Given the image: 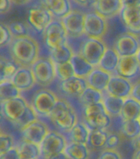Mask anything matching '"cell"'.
Listing matches in <instances>:
<instances>
[{
    "label": "cell",
    "instance_id": "6da1fadb",
    "mask_svg": "<svg viewBox=\"0 0 140 159\" xmlns=\"http://www.w3.org/2000/svg\"><path fill=\"white\" fill-rule=\"evenodd\" d=\"M8 47L12 60L19 66L31 67L39 58V44L29 35L13 37Z\"/></svg>",
    "mask_w": 140,
    "mask_h": 159
},
{
    "label": "cell",
    "instance_id": "7a4b0ae2",
    "mask_svg": "<svg viewBox=\"0 0 140 159\" xmlns=\"http://www.w3.org/2000/svg\"><path fill=\"white\" fill-rule=\"evenodd\" d=\"M84 121L91 129H106L111 125V115L106 112L102 102L88 104L83 108Z\"/></svg>",
    "mask_w": 140,
    "mask_h": 159
},
{
    "label": "cell",
    "instance_id": "3957f363",
    "mask_svg": "<svg viewBox=\"0 0 140 159\" xmlns=\"http://www.w3.org/2000/svg\"><path fill=\"white\" fill-rule=\"evenodd\" d=\"M49 119L58 129L65 132H69L78 123L76 113L67 102L59 99L54 105Z\"/></svg>",
    "mask_w": 140,
    "mask_h": 159
},
{
    "label": "cell",
    "instance_id": "277c9868",
    "mask_svg": "<svg viewBox=\"0 0 140 159\" xmlns=\"http://www.w3.org/2000/svg\"><path fill=\"white\" fill-rule=\"evenodd\" d=\"M31 106L21 95L2 103V109L5 119L16 126H22L27 110Z\"/></svg>",
    "mask_w": 140,
    "mask_h": 159
},
{
    "label": "cell",
    "instance_id": "5b68a950",
    "mask_svg": "<svg viewBox=\"0 0 140 159\" xmlns=\"http://www.w3.org/2000/svg\"><path fill=\"white\" fill-rule=\"evenodd\" d=\"M68 32L60 20H52L43 32V39L45 47L49 50L66 44Z\"/></svg>",
    "mask_w": 140,
    "mask_h": 159
},
{
    "label": "cell",
    "instance_id": "8992f818",
    "mask_svg": "<svg viewBox=\"0 0 140 159\" xmlns=\"http://www.w3.org/2000/svg\"><path fill=\"white\" fill-rule=\"evenodd\" d=\"M39 146L40 159H49L54 155L64 152L67 146L66 139L59 133L49 131Z\"/></svg>",
    "mask_w": 140,
    "mask_h": 159
},
{
    "label": "cell",
    "instance_id": "52a82bcc",
    "mask_svg": "<svg viewBox=\"0 0 140 159\" xmlns=\"http://www.w3.org/2000/svg\"><path fill=\"white\" fill-rule=\"evenodd\" d=\"M58 99L52 91L41 89L36 92L32 100V107L39 117H49Z\"/></svg>",
    "mask_w": 140,
    "mask_h": 159
},
{
    "label": "cell",
    "instance_id": "ba28073f",
    "mask_svg": "<svg viewBox=\"0 0 140 159\" xmlns=\"http://www.w3.org/2000/svg\"><path fill=\"white\" fill-rule=\"evenodd\" d=\"M32 70L36 83L41 85H48L56 77L54 63L50 58H38L32 65Z\"/></svg>",
    "mask_w": 140,
    "mask_h": 159
},
{
    "label": "cell",
    "instance_id": "9c48e42d",
    "mask_svg": "<svg viewBox=\"0 0 140 159\" xmlns=\"http://www.w3.org/2000/svg\"><path fill=\"white\" fill-rule=\"evenodd\" d=\"M106 49V45L101 39L88 37L82 45L80 55L90 64L96 66L99 65Z\"/></svg>",
    "mask_w": 140,
    "mask_h": 159
},
{
    "label": "cell",
    "instance_id": "30bf717a",
    "mask_svg": "<svg viewBox=\"0 0 140 159\" xmlns=\"http://www.w3.org/2000/svg\"><path fill=\"white\" fill-rule=\"evenodd\" d=\"M52 20V14L42 5L31 7L27 12L28 25L38 33H43Z\"/></svg>",
    "mask_w": 140,
    "mask_h": 159
},
{
    "label": "cell",
    "instance_id": "8fae6325",
    "mask_svg": "<svg viewBox=\"0 0 140 159\" xmlns=\"http://www.w3.org/2000/svg\"><path fill=\"white\" fill-rule=\"evenodd\" d=\"M106 29L107 22L106 17L96 12L85 14L84 33L87 37L101 39V37L106 34Z\"/></svg>",
    "mask_w": 140,
    "mask_h": 159
},
{
    "label": "cell",
    "instance_id": "7c38bea8",
    "mask_svg": "<svg viewBox=\"0 0 140 159\" xmlns=\"http://www.w3.org/2000/svg\"><path fill=\"white\" fill-rule=\"evenodd\" d=\"M20 132L22 140L40 145L49 131L46 124L39 119H36L20 129Z\"/></svg>",
    "mask_w": 140,
    "mask_h": 159
},
{
    "label": "cell",
    "instance_id": "4fadbf2b",
    "mask_svg": "<svg viewBox=\"0 0 140 159\" xmlns=\"http://www.w3.org/2000/svg\"><path fill=\"white\" fill-rule=\"evenodd\" d=\"M114 49L120 57L136 56L140 49V42L135 34L129 32L118 37Z\"/></svg>",
    "mask_w": 140,
    "mask_h": 159
},
{
    "label": "cell",
    "instance_id": "5bb4252c",
    "mask_svg": "<svg viewBox=\"0 0 140 159\" xmlns=\"http://www.w3.org/2000/svg\"><path fill=\"white\" fill-rule=\"evenodd\" d=\"M120 17L129 32L140 34V6H123Z\"/></svg>",
    "mask_w": 140,
    "mask_h": 159
},
{
    "label": "cell",
    "instance_id": "9a60e30c",
    "mask_svg": "<svg viewBox=\"0 0 140 159\" xmlns=\"http://www.w3.org/2000/svg\"><path fill=\"white\" fill-rule=\"evenodd\" d=\"M68 35L78 37L84 33L85 15L78 11H71L61 20Z\"/></svg>",
    "mask_w": 140,
    "mask_h": 159
},
{
    "label": "cell",
    "instance_id": "2e32d148",
    "mask_svg": "<svg viewBox=\"0 0 140 159\" xmlns=\"http://www.w3.org/2000/svg\"><path fill=\"white\" fill-rule=\"evenodd\" d=\"M140 71V66L136 56L121 57L116 73L119 76L127 80L133 79L137 76Z\"/></svg>",
    "mask_w": 140,
    "mask_h": 159
},
{
    "label": "cell",
    "instance_id": "e0dca14e",
    "mask_svg": "<svg viewBox=\"0 0 140 159\" xmlns=\"http://www.w3.org/2000/svg\"><path fill=\"white\" fill-rule=\"evenodd\" d=\"M133 85L125 78L121 76H111L106 88L109 94L113 96L126 99L130 96Z\"/></svg>",
    "mask_w": 140,
    "mask_h": 159
},
{
    "label": "cell",
    "instance_id": "ac0fdd59",
    "mask_svg": "<svg viewBox=\"0 0 140 159\" xmlns=\"http://www.w3.org/2000/svg\"><path fill=\"white\" fill-rule=\"evenodd\" d=\"M10 80L21 91H26L32 89L36 83L32 68L29 66L18 67L16 73Z\"/></svg>",
    "mask_w": 140,
    "mask_h": 159
},
{
    "label": "cell",
    "instance_id": "d6986e66",
    "mask_svg": "<svg viewBox=\"0 0 140 159\" xmlns=\"http://www.w3.org/2000/svg\"><path fill=\"white\" fill-rule=\"evenodd\" d=\"M93 5L96 12L106 18L120 14L123 7L121 0H94Z\"/></svg>",
    "mask_w": 140,
    "mask_h": 159
},
{
    "label": "cell",
    "instance_id": "ffe728a7",
    "mask_svg": "<svg viewBox=\"0 0 140 159\" xmlns=\"http://www.w3.org/2000/svg\"><path fill=\"white\" fill-rule=\"evenodd\" d=\"M88 86L87 80L82 77L74 76L60 82L59 89L64 92V94L72 96H79L83 92Z\"/></svg>",
    "mask_w": 140,
    "mask_h": 159
},
{
    "label": "cell",
    "instance_id": "44dd1931",
    "mask_svg": "<svg viewBox=\"0 0 140 159\" xmlns=\"http://www.w3.org/2000/svg\"><path fill=\"white\" fill-rule=\"evenodd\" d=\"M40 2L53 17L58 19H63L72 11L69 0H40Z\"/></svg>",
    "mask_w": 140,
    "mask_h": 159
},
{
    "label": "cell",
    "instance_id": "7402d4cb",
    "mask_svg": "<svg viewBox=\"0 0 140 159\" xmlns=\"http://www.w3.org/2000/svg\"><path fill=\"white\" fill-rule=\"evenodd\" d=\"M111 78V76L109 72L99 67L92 70V71L87 77V82L88 86L101 92L106 89Z\"/></svg>",
    "mask_w": 140,
    "mask_h": 159
},
{
    "label": "cell",
    "instance_id": "603a6c76",
    "mask_svg": "<svg viewBox=\"0 0 140 159\" xmlns=\"http://www.w3.org/2000/svg\"><path fill=\"white\" fill-rule=\"evenodd\" d=\"M140 115V103L131 96L125 99L121 117L123 121L138 119Z\"/></svg>",
    "mask_w": 140,
    "mask_h": 159
},
{
    "label": "cell",
    "instance_id": "cb8c5ba5",
    "mask_svg": "<svg viewBox=\"0 0 140 159\" xmlns=\"http://www.w3.org/2000/svg\"><path fill=\"white\" fill-rule=\"evenodd\" d=\"M16 148L20 159H40V149L37 144L22 140Z\"/></svg>",
    "mask_w": 140,
    "mask_h": 159
},
{
    "label": "cell",
    "instance_id": "d4e9b609",
    "mask_svg": "<svg viewBox=\"0 0 140 159\" xmlns=\"http://www.w3.org/2000/svg\"><path fill=\"white\" fill-rule=\"evenodd\" d=\"M120 57H121L119 56L115 49H106L103 57H101L100 61V63L98 65L99 67L109 73L116 71Z\"/></svg>",
    "mask_w": 140,
    "mask_h": 159
},
{
    "label": "cell",
    "instance_id": "484cf974",
    "mask_svg": "<svg viewBox=\"0 0 140 159\" xmlns=\"http://www.w3.org/2000/svg\"><path fill=\"white\" fill-rule=\"evenodd\" d=\"M64 153L69 159H88L89 150L86 143L72 142L67 144Z\"/></svg>",
    "mask_w": 140,
    "mask_h": 159
},
{
    "label": "cell",
    "instance_id": "4316f807",
    "mask_svg": "<svg viewBox=\"0 0 140 159\" xmlns=\"http://www.w3.org/2000/svg\"><path fill=\"white\" fill-rule=\"evenodd\" d=\"M70 61L74 67L75 75L82 78H87L94 69L93 66L84 59L80 54H74Z\"/></svg>",
    "mask_w": 140,
    "mask_h": 159
},
{
    "label": "cell",
    "instance_id": "83f0119b",
    "mask_svg": "<svg viewBox=\"0 0 140 159\" xmlns=\"http://www.w3.org/2000/svg\"><path fill=\"white\" fill-rule=\"evenodd\" d=\"M74 55L71 48L64 44L50 51V59L54 64H61L70 61Z\"/></svg>",
    "mask_w": 140,
    "mask_h": 159
},
{
    "label": "cell",
    "instance_id": "f1b7e54d",
    "mask_svg": "<svg viewBox=\"0 0 140 159\" xmlns=\"http://www.w3.org/2000/svg\"><path fill=\"white\" fill-rule=\"evenodd\" d=\"M18 67L19 66L12 60L0 56V83L12 79Z\"/></svg>",
    "mask_w": 140,
    "mask_h": 159
},
{
    "label": "cell",
    "instance_id": "f546056e",
    "mask_svg": "<svg viewBox=\"0 0 140 159\" xmlns=\"http://www.w3.org/2000/svg\"><path fill=\"white\" fill-rule=\"evenodd\" d=\"M124 102H125V99L113 96L108 94L103 99L102 103L106 108V112L111 116H118V115H121Z\"/></svg>",
    "mask_w": 140,
    "mask_h": 159
},
{
    "label": "cell",
    "instance_id": "4dcf8cb0",
    "mask_svg": "<svg viewBox=\"0 0 140 159\" xmlns=\"http://www.w3.org/2000/svg\"><path fill=\"white\" fill-rule=\"evenodd\" d=\"M108 135L105 129H91L87 144L93 148H101L106 146Z\"/></svg>",
    "mask_w": 140,
    "mask_h": 159
},
{
    "label": "cell",
    "instance_id": "1f68e13d",
    "mask_svg": "<svg viewBox=\"0 0 140 159\" xmlns=\"http://www.w3.org/2000/svg\"><path fill=\"white\" fill-rule=\"evenodd\" d=\"M89 132H90V129L87 127L86 124L77 123L68 133L72 142L87 144Z\"/></svg>",
    "mask_w": 140,
    "mask_h": 159
},
{
    "label": "cell",
    "instance_id": "d6a6232c",
    "mask_svg": "<svg viewBox=\"0 0 140 159\" xmlns=\"http://www.w3.org/2000/svg\"><path fill=\"white\" fill-rule=\"evenodd\" d=\"M21 90L15 86L11 80H4L0 83V102H4L21 95Z\"/></svg>",
    "mask_w": 140,
    "mask_h": 159
},
{
    "label": "cell",
    "instance_id": "836d02e7",
    "mask_svg": "<svg viewBox=\"0 0 140 159\" xmlns=\"http://www.w3.org/2000/svg\"><path fill=\"white\" fill-rule=\"evenodd\" d=\"M79 101L83 104L84 106L88 104H96L102 102V94L101 92L97 89L87 86L86 89L79 95Z\"/></svg>",
    "mask_w": 140,
    "mask_h": 159
},
{
    "label": "cell",
    "instance_id": "e575fe53",
    "mask_svg": "<svg viewBox=\"0 0 140 159\" xmlns=\"http://www.w3.org/2000/svg\"><path fill=\"white\" fill-rule=\"evenodd\" d=\"M121 133L127 139H137L140 135L139 119L123 121L121 125Z\"/></svg>",
    "mask_w": 140,
    "mask_h": 159
},
{
    "label": "cell",
    "instance_id": "d590c367",
    "mask_svg": "<svg viewBox=\"0 0 140 159\" xmlns=\"http://www.w3.org/2000/svg\"><path fill=\"white\" fill-rule=\"evenodd\" d=\"M55 69V75L60 81L69 79L75 75L74 67L71 61L61 64H54Z\"/></svg>",
    "mask_w": 140,
    "mask_h": 159
},
{
    "label": "cell",
    "instance_id": "8d00e7d4",
    "mask_svg": "<svg viewBox=\"0 0 140 159\" xmlns=\"http://www.w3.org/2000/svg\"><path fill=\"white\" fill-rule=\"evenodd\" d=\"M7 25L9 27V29L13 37H24V36L29 35L28 34V27L24 22L14 21V22H10L9 24Z\"/></svg>",
    "mask_w": 140,
    "mask_h": 159
},
{
    "label": "cell",
    "instance_id": "74e56055",
    "mask_svg": "<svg viewBox=\"0 0 140 159\" xmlns=\"http://www.w3.org/2000/svg\"><path fill=\"white\" fill-rule=\"evenodd\" d=\"M13 39L8 25L0 22V48L9 46Z\"/></svg>",
    "mask_w": 140,
    "mask_h": 159
},
{
    "label": "cell",
    "instance_id": "f35d334b",
    "mask_svg": "<svg viewBox=\"0 0 140 159\" xmlns=\"http://www.w3.org/2000/svg\"><path fill=\"white\" fill-rule=\"evenodd\" d=\"M14 147V139L10 134L4 133L0 134V156L10 151Z\"/></svg>",
    "mask_w": 140,
    "mask_h": 159
},
{
    "label": "cell",
    "instance_id": "ab89813d",
    "mask_svg": "<svg viewBox=\"0 0 140 159\" xmlns=\"http://www.w3.org/2000/svg\"><path fill=\"white\" fill-rule=\"evenodd\" d=\"M97 159H122L121 154L115 149L106 148L101 152Z\"/></svg>",
    "mask_w": 140,
    "mask_h": 159
},
{
    "label": "cell",
    "instance_id": "60d3db41",
    "mask_svg": "<svg viewBox=\"0 0 140 159\" xmlns=\"http://www.w3.org/2000/svg\"><path fill=\"white\" fill-rule=\"evenodd\" d=\"M120 143V138L117 134H109L105 148L107 149H116Z\"/></svg>",
    "mask_w": 140,
    "mask_h": 159
},
{
    "label": "cell",
    "instance_id": "b9f144b4",
    "mask_svg": "<svg viewBox=\"0 0 140 159\" xmlns=\"http://www.w3.org/2000/svg\"><path fill=\"white\" fill-rule=\"evenodd\" d=\"M0 159H20L19 154H18L16 146L11 149L10 151L7 152L6 153L1 155Z\"/></svg>",
    "mask_w": 140,
    "mask_h": 159
},
{
    "label": "cell",
    "instance_id": "7bdbcfd3",
    "mask_svg": "<svg viewBox=\"0 0 140 159\" xmlns=\"http://www.w3.org/2000/svg\"><path fill=\"white\" fill-rule=\"evenodd\" d=\"M11 0H0V15L7 13L11 8Z\"/></svg>",
    "mask_w": 140,
    "mask_h": 159
},
{
    "label": "cell",
    "instance_id": "ee69618b",
    "mask_svg": "<svg viewBox=\"0 0 140 159\" xmlns=\"http://www.w3.org/2000/svg\"><path fill=\"white\" fill-rule=\"evenodd\" d=\"M130 96L140 103V80L136 82L133 85V89Z\"/></svg>",
    "mask_w": 140,
    "mask_h": 159
},
{
    "label": "cell",
    "instance_id": "f6af8a7d",
    "mask_svg": "<svg viewBox=\"0 0 140 159\" xmlns=\"http://www.w3.org/2000/svg\"><path fill=\"white\" fill-rule=\"evenodd\" d=\"M123 6H140V0H121Z\"/></svg>",
    "mask_w": 140,
    "mask_h": 159
},
{
    "label": "cell",
    "instance_id": "bcb514c9",
    "mask_svg": "<svg viewBox=\"0 0 140 159\" xmlns=\"http://www.w3.org/2000/svg\"><path fill=\"white\" fill-rule=\"evenodd\" d=\"M32 0H11L12 3H14V4L17 5H24L28 3L29 2H31Z\"/></svg>",
    "mask_w": 140,
    "mask_h": 159
},
{
    "label": "cell",
    "instance_id": "7dc6e473",
    "mask_svg": "<svg viewBox=\"0 0 140 159\" xmlns=\"http://www.w3.org/2000/svg\"><path fill=\"white\" fill-rule=\"evenodd\" d=\"M49 159H69L67 157V156L65 155L64 152H60V153L57 154V155H54V157H52Z\"/></svg>",
    "mask_w": 140,
    "mask_h": 159
},
{
    "label": "cell",
    "instance_id": "c3c4849f",
    "mask_svg": "<svg viewBox=\"0 0 140 159\" xmlns=\"http://www.w3.org/2000/svg\"><path fill=\"white\" fill-rule=\"evenodd\" d=\"M75 2L79 3V4L82 5H87L88 4L89 2H91V1H93V0H74Z\"/></svg>",
    "mask_w": 140,
    "mask_h": 159
},
{
    "label": "cell",
    "instance_id": "681fc988",
    "mask_svg": "<svg viewBox=\"0 0 140 159\" xmlns=\"http://www.w3.org/2000/svg\"><path fill=\"white\" fill-rule=\"evenodd\" d=\"M132 159H140V148H137V150H136L134 154L133 158Z\"/></svg>",
    "mask_w": 140,
    "mask_h": 159
},
{
    "label": "cell",
    "instance_id": "f907efd6",
    "mask_svg": "<svg viewBox=\"0 0 140 159\" xmlns=\"http://www.w3.org/2000/svg\"><path fill=\"white\" fill-rule=\"evenodd\" d=\"M136 57H137V59H138V63H139V66H140V49L138 52V53H137V55H136Z\"/></svg>",
    "mask_w": 140,
    "mask_h": 159
},
{
    "label": "cell",
    "instance_id": "816d5d0a",
    "mask_svg": "<svg viewBox=\"0 0 140 159\" xmlns=\"http://www.w3.org/2000/svg\"><path fill=\"white\" fill-rule=\"evenodd\" d=\"M137 143H138V148H140V135L137 138Z\"/></svg>",
    "mask_w": 140,
    "mask_h": 159
},
{
    "label": "cell",
    "instance_id": "f5cc1de1",
    "mask_svg": "<svg viewBox=\"0 0 140 159\" xmlns=\"http://www.w3.org/2000/svg\"><path fill=\"white\" fill-rule=\"evenodd\" d=\"M2 130H1V129H0V134H2Z\"/></svg>",
    "mask_w": 140,
    "mask_h": 159
},
{
    "label": "cell",
    "instance_id": "db71d44e",
    "mask_svg": "<svg viewBox=\"0 0 140 159\" xmlns=\"http://www.w3.org/2000/svg\"><path fill=\"white\" fill-rule=\"evenodd\" d=\"M138 119H139V121H140V115H139V118H138Z\"/></svg>",
    "mask_w": 140,
    "mask_h": 159
}]
</instances>
